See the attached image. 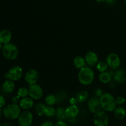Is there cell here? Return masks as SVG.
Returning <instances> with one entry per match:
<instances>
[{"label": "cell", "instance_id": "1", "mask_svg": "<svg viewBox=\"0 0 126 126\" xmlns=\"http://www.w3.org/2000/svg\"><path fill=\"white\" fill-rule=\"evenodd\" d=\"M95 78V75L93 69L88 66H86L79 70L78 79L82 86H87L92 84Z\"/></svg>", "mask_w": 126, "mask_h": 126}, {"label": "cell", "instance_id": "2", "mask_svg": "<svg viewBox=\"0 0 126 126\" xmlns=\"http://www.w3.org/2000/svg\"><path fill=\"white\" fill-rule=\"evenodd\" d=\"M99 99L102 109L107 113L113 112L118 107L116 98L113 95L109 92H104Z\"/></svg>", "mask_w": 126, "mask_h": 126}, {"label": "cell", "instance_id": "3", "mask_svg": "<svg viewBox=\"0 0 126 126\" xmlns=\"http://www.w3.org/2000/svg\"><path fill=\"white\" fill-rule=\"evenodd\" d=\"M22 113V108L18 104L11 103L7 104L2 108V115L9 120H16Z\"/></svg>", "mask_w": 126, "mask_h": 126}, {"label": "cell", "instance_id": "4", "mask_svg": "<svg viewBox=\"0 0 126 126\" xmlns=\"http://www.w3.org/2000/svg\"><path fill=\"white\" fill-rule=\"evenodd\" d=\"M1 52L4 57L8 60H15L17 59L19 54L18 47L12 42L3 45Z\"/></svg>", "mask_w": 126, "mask_h": 126}, {"label": "cell", "instance_id": "5", "mask_svg": "<svg viewBox=\"0 0 126 126\" xmlns=\"http://www.w3.org/2000/svg\"><path fill=\"white\" fill-rule=\"evenodd\" d=\"M23 76V68L19 65H14L10 68L9 70L5 73L6 79H9L14 82H17L21 79Z\"/></svg>", "mask_w": 126, "mask_h": 126}, {"label": "cell", "instance_id": "6", "mask_svg": "<svg viewBox=\"0 0 126 126\" xmlns=\"http://www.w3.org/2000/svg\"><path fill=\"white\" fill-rule=\"evenodd\" d=\"M109 121L108 113L103 110L94 114L93 123L95 126H108Z\"/></svg>", "mask_w": 126, "mask_h": 126}, {"label": "cell", "instance_id": "7", "mask_svg": "<svg viewBox=\"0 0 126 126\" xmlns=\"http://www.w3.org/2000/svg\"><path fill=\"white\" fill-rule=\"evenodd\" d=\"M106 62L108 64L110 69L113 70H116L119 68L121 65V58L116 53H110L107 56L105 60Z\"/></svg>", "mask_w": 126, "mask_h": 126}, {"label": "cell", "instance_id": "8", "mask_svg": "<svg viewBox=\"0 0 126 126\" xmlns=\"http://www.w3.org/2000/svg\"><path fill=\"white\" fill-rule=\"evenodd\" d=\"M33 118L32 112L29 110H24L20 114L17 122L20 126H31L33 122Z\"/></svg>", "mask_w": 126, "mask_h": 126}, {"label": "cell", "instance_id": "9", "mask_svg": "<svg viewBox=\"0 0 126 126\" xmlns=\"http://www.w3.org/2000/svg\"><path fill=\"white\" fill-rule=\"evenodd\" d=\"M29 97L34 100H39L41 99L44 95V91L40 85L38 84L30 85L28 86Z\"/></svg>", "mask_w": 126, "mask_h": 126}, {"label": "cell", "instance_id": "10", "mask_svg": "<svg viewBox=\"0 0 126 126\" xmlns=\"http://www.w3.org/2000/svg\"><path fill=\"white\" fill-rule=\"evenodd\" d=\"M87 108L92 114H95L102 110L100 99L95 96L91 97L87 100Z\"/></svg>", "mask_w": 126, "mask_h": 126}, {"label": "cell", "instance_id": "11", "mask_svg": "<svg viewBox=\"0 0 126 126\" xmlns=\"http://www.w3.org/2000/svg\"><path fill=\"white\" fill-rule=\"evenodd\" d=\"M39 79V73L35 69H30L25 73L24 79L25 81L28 85L37 84Z\"/></svg>", "mask_w": 126, "mask_h": 126}, {"label": "cell", "instance_id": "12", "mask_svg": "<svg viewBox=\"0 0 126 126\" xmlns=\"http://www.w3.org/2000/svg\"><path fill=\"white\" fill-rule=\"evenodd\" d=\"M86 65L90 67L95 66L97 63L99 62L98 56L96 52L94 51H89L84 56Z\"/></svg>", "mask_w": 126, "mask_h": 126}, {"label": "cell", "instance_id": "13", "mask_svg": "<svg viewBox=\"0 0 126 126\" xmlns=\"http://www.w3.org/2000/svg\"><path fill=\"white\" fill-rule=\"evenodd\" d=\"M114 71L115 70L110 69L105 72L100 73V74L98 75V80L101 83L103 84H108L113 81V77L114 74Z\"/></svg>", "mask_w": 126, "mask_h": 126}, {"label": "cell", "instance_id": "14", "mask_svg": "<svg viewBox=\"0 0 126 126\" xmlns=\"http://www.w3.org/2000/svg\"><path fill=\"white\" fill-rule=\"evenodd\" d=\"M79 108L76 105H70L65 108V116L66 119H71V118H77L79 114Z\"/></svg>", "mask_w": 126, "mask_h": 126}, {"label": "cell", "instance_id": "15", "mask_svg": "<svg viewBox=\"0 0 126 126\" xmlns=\"http://www.w3.org/2000/svg\"><path fill=\"white\" fill-rule=\"evenodd\" d=\"M34 100L32 99L29 96H28V97L21 98L18 105L20 107V108H22V110H29L32 109V108L34 107Z\"/></svg>", "mask_w": 126, "mask_h": 126}, {"label": "cell", "instance_id": "16", "mask_svg": "<svg viewBox=\"0 0 126 126\" xmlns=\"http://www.w3.org/2000/svg\"><path fill=\"white\" fill-rule=\"evenodd\" d=\"M113 80L116 83L123 84L126 82V71L124 69L118 68L115 70Z\"/></svg>", "mask_w": 126, "mask_h": 126}, {"label": "cell", "instance_id": "17", "mask_svg": "<svg viewBox=\"0 0 126 126\" xmlns=\"http://www.w3.org/2000/svg\"><path fill=\"white\" fill-rule=\"evenodd\" d=\"M12 34L8 29H3L0 32V43L3 45L11 43Z\"/></svg>", "mask_w": 126, "mask_h": 126}, {"label": "cell", "instance_id": "18", "mask_svg": "<svg viewBox=\"0 0 126 126\" xmlns=\"http://www.w3.org/2000/svg\"><path fill=\"white\" fill-rule=\"evenodd\" d=\"M2 91L6 94H11L14 91L16 88L15 82L9 79H6L1 86Z\"/></svg>", "mask_w": 126, "mask_h": 126}, {"label": "cell", "instance_id": "19", "mask_svg": "<svg viewBox=\"0 0 126 126\" xmlns=\"http://www.w3.org/2000/svg\"><path fill=\"white\" fill-rule=\"evenodd\" d=\"M73 62L74 66L78 70H80L86 66V62L84 57L81 56V55H77L73 59Z\"/></svg>", "mask_w": 126, "mask_h": 126}, {"label": "cell", "instance_id": "20", "mask_svg": "<svg viewBox=\"0 0 126 126\" xmlns=\"http://www.w3.org/2000/svg\"><path fill=\"white\" fill-rule=\"evenodd\" d=\"M114 115L116 119L122 121L126 117V110L122 106H118L114 110Z\"/></svg>", "mask_w": 126, "mask_h": 126}, {"label": "cell", "instance_id": "21", "mask_svg": "<svg viewBox=\"0 0 126 126\" xmlns=\"http://www.w3.org/2000/svg\"><path fill=\"white\" fill-rule=\"evenodd\" d=\"M89 92L85 89L78 91L76 94V98H77L78 103H82L87 101L89 99Z\"/></svg>", "mask_w": 126, "mask_h": 126}, {"label": "cell", "instance_id": "22", "mask_svg": "<svg viewBox=\"0 0 126 126\" xmlns=\"http://www.w3.org/2000/svg\"><path fill=\"white\" fill-rule=\"evenodd\" d=\"M46 107V105L44 104V103H41V102L34 105V109L36 114L38 116H44V111H45Z\"/></svg>", "mask_w": 126, "mask_h": 126}, {"label": "cell", "instance_id": "23", "mask_svg": "<svg viewBox=\"0 0 126 126\" xmlns=\"http://www.w3.org/2000/svg\"><path fill=\"white\" fill-rule=\"evenodd\" d=\"M44 102H45V104L47 106L55 105L56 103H57V100L56 95L54 94H52L47 95L45 97Z\"/></svg>", "mask_w": 126, "mask_h": 126}, {"label": "cell", "instance_id": "24", "mask_svg": "<svg viewBox=\"0 0 126 126\" xmlns=\"http://www.w3.org/2000/svg\"><path fill=\"white\" fill-rule=\"evenodd\" d=\"M95 67L99 73L105 72L109 70V66L106 61H99L96 65Z\"/></svg>", "mask_w": 126, "mask_h": 126}, {"label": "cell", "instance_id": "25", "mask_svg": "<svg viewBox=\"0 0 126 126\" xmlns=\"http://www.w3.org/2000/svg\"><path fill=\"white\" fill-rule=\"evenodd\" d=\"M55 117L58 120H64L66 119L65 116V108L62 107H58L56 109Z\"/></svg>", "mask_w": 126, "mask_h": 126}, {"label": "cell", "instance_id": "26", "mask_svg": "<svg viewBox=\"0 0 126 126\" xmlns=\"http://www.w3.org/2000/svg\"><path fill=\"white\" fill-rule=\"evenodd\" d=\"M17 94L21 98L28 97V96H29V90H28V87H24V86L20 87L19 88L17 89Z\"/></svg>", "mask_w": 126, "mask_h": 126}, {"label": "cell", "instance_id": "27", "mask_svg": "<svg viewBox=\"0 0 126 126\" xmlns=\"http://www.w3.org/2000/svg\"><path fill=\"white\" fill-rule=\"evenodd\" d=\"M56 113V109L54 107V106H47L44 111V116L48 118L55 116Z\"/></svg>", "mask_w": 126, "mask_h": 126}, {"label": "cell", "instance_id": "28", "mask_svg": "<svg viewBox=\"0 0 126 126\" xmlns=\"http://www.w3.org/2000/svg\"><path fill=\"white\" fill-rule=\"evenodd\" d=\"M55 95H56L57 100V103H61L62 102L65 100V99L66 98V94L64 91H61V92H59Z\"/></svg>", "mask_w": 126, "mask_h": 126}, {"label": "cell", "instance_id": "29", "mask_svg": "<svg viewBox=\"0 0 126 126\" xmlns=\"http://www.w3.org/2000/svg\"><path fill=\"white\" fill-rule=\"evenodd\" d=\"M116 101L118 105L121 106L122 105L124 104L126 102V98L123 96H118L116 98Z\"/></svg>", "mask_w": 126, "mask_h": 126}, {"label": "cell", "instance_id": "30", "mask_svg": "<svg viewBox=\"0 0 126 126\" xmlns=\"http://www.w3.org/2000/svg\"><path fill=\"white\" fill-rule=\"evenodd\" d=\"M103 93H104V92L101 88L95 89L94 90V94L95 97H98V98H100L103 95Z\"/></svg>", "mask_w": 126, "mask_h": 126}, {"label": "cell", "instance_id": "31", "mask_svg": "<svg viewBox=\"0 0 126 126\" xmlns=\"http://www.w3.org/2000/svg\"><path fill=\"white\" fill-rule=\"evenodd\" d=\"M20 99H21L20 97L18 95L16 94V95H14L12 96V98H11V102H12V103H13L18 104L20 102Z\"/></svg>", "mask_w": 126, "mask_h": 126}, {"label": "cell", "instance_id": "32", "mask_svg": "<svg viewBox=\"0 0 126 126\" xmlns=\"http://www.w3.org/2000/svg\"><path fill=\"white\" fill-rule=\"evenodd\" d=\"M54 126H68L64 120H58L54 124Z\"/></svg>", "mask_w": 126, "mask_h": 126}, {"label": "cell", "instance_id": "33", "mask_svg": "<svg viewBox=\"0 0 126 126\" xmlns=\"http://www.w3.org/2000/svg\"><path fill=\"white\" fill-rule=\"evenodd\" d=\"M6 105V100L3 95H0V108H3Z\"/></svg>", "mask_w": 126, "mask_h": 126}, {"label": "cell", "instance_id": "34", "mask_svg": "<svg viewBox=\"0 0 126 126\" xmlns=\"http://www.w3.org/2000/svg\"><path fill=\"white\" fill-rule=\"evenodd\" d=\"M68 102L69 104L71 105H76L78 103V102L77 98H76V97H72L70 98L68 100Z\"/></svg>", "mask_w": 126, "mask_h": 126}, {"label": "cell", "instance_id": "35", "mask_svg": "<svg viewBox=\"0 0 126 126\" xmlns=\"http://www.w3.org/2000/svg\"><path fill=\"white\" fill-rule=\"evenodd\" d=\"M40 126H54V124L50 121H46L43 122Z\"/></svg>", "mask_w": 126, "mask_h": 126}, {"label": "cell", "instance_id": "36", "mask_svg": "<svg viewBox=\"0 0 126 126\" xmlns=\"http://www.w3.org/2000/svg\"><path fill=\"white\" fill-rule=\"evenodd\" d=\"M116 1L117 0H106L105 2L109 5H111L115 3V2H116Z\"/></svg>", "mask_w": 126, "mask_h": 126}, {"label": "cell", "instance_id": "37", "mask_svg": "<svg viewBox=\"0 0 126 126\" xmlns=\"http://www.w3.org/2000/svg\"><path fill=\"white\" fill-rule=\"evenodd\" d=\"M96 2H106V0H95Z\"/></svg>", "mask_w": 126, "mask_h": 126}, {"label": "cell", "instance_id": "38", "mask_svg": "<svg viewBox=\"0 0 126 126\" xmlns=\"http://www.w3.org/2000/svg\"><path fill=\"white\" fill-rule=\"evenodd\" d=\"M2 47H3V44H1V43H0V52H2Z\"/></svg>", "mask_w": 126, "mask_h": 126}, {"label": "cell", "instance_id": "39", "mask_svg": "<svg viewBox=\"0 0 126 126\" xmlns=\"http://www.w3.org/2000/svg\"><path fill=\"white\" fill-rule=\"evenodd\" d=\"M2 115V108H0V118H1Z\"/></svg>", "mask_w": 126, "mask_h": 126}, {"label": "cell", "instance_id": "40", "mask_svg": "<svg viewBox=\"0 0 126 126\" xmlns=\"http://www.w3.org/2000/svg\"><path fill=\"white\" fill-rule=\"evenodd\" d=\"M124 2H125V4H126V0H124Z\"/></svg>", "mask_w": 126, "mask_h": 126}, {"label": "cell", "instance_id": "41", "mask_svg": "<svg viewBox=\"0 0 126 126\" xmlns=\"http://www.w3.org/2000/svg\"></svg>", "mask_w": 126, "mask_h": 126}]
</instances>
